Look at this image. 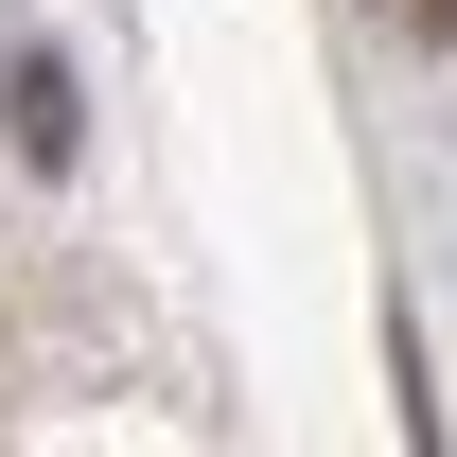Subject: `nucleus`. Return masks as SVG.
<instances>
[{
    "instance_id": "obj_1",
    "label": "nucleus",
    "mask_w": 457,
    "mask_h": 457,
    "mask_svg": "<svg viewBox=\"0 0 457 457\" xmlns=\"http://www.w3.org/2000/svg\"><path fill=\"white\" fill-rule=\"evenodd\" d=\"M404 18H422V36H457V0H404Z\"/></svg>"
}]
</instances>
